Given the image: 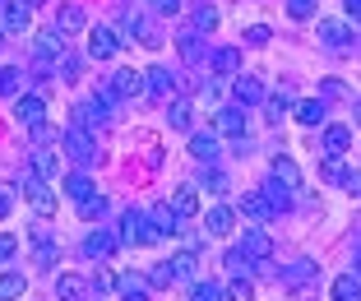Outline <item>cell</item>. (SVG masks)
<instances>
[{
  "label": "cell",
  "instance_id": "f907efd6",
  "mask_svg": "<svg viewBox=\"0 0 361 301\" xmlns=\"http://www.w3.org/2000/svg\"><path fill=\"white\" fill-rule=\"evenodd\" d=\"M56 70H61L65 79H79V61H75V56H61V61H56Z\"/></svg>",
  "mask_w": 361,
  "mask_h": 301
},
{
  "label": "cell",
  "instance_id": "d4e9b609",
  "mask_svg": "<svg viewBox=\"0 0 361 301\" xmlns=\"http://www.w3.org/2000/svg\"><path fill=\"white\" fill-rule=\"evenodd\" d=\"M292 107H297V93H292V88L283 84V88H278L274 97H269V121H283V116H287Z\"/></svg>",
  "mask_w": 361,
  "mask_h": 301
},
{
  "label": "cell",
  "instance_id": "e0dca14e",
  "mask_svg": "<svg viewBox=\"0 0 361 301\" xmlns=\"http://www.w3.org/2000/svg\"><path fill=\"white\" fill-rule=\"evenodd\" d=\"M167 121H171V130H190L195 125V102L190 97H171L167 102Z\"/></svg>",
  "mask_w": 361,
  "mask_h": 301
},
{
  "label": "cell",
  "instance_id": "681fc988",
  "mask_svg": "<svg viewBox=\"0 0 361 301\" xmlns=\"http://www.w3.org/2000/svg\"><path fill=\"white\" fill-rule=\"evenodd\" d=\"M93 288L97 292H111V288H116V274H111V269H97L93 274Z\"/></svg>",
  "mask_w": 361,
  "mask_h": 301
},
{
  "label": "cell",
  "instance_id": "816d5d0a",
  "mask_svg": "<svg viewBox=\"0 0 361 301\" xmlns=\"http://www.w3.org/2000/svg\"><path fill=\"white\" fill-rule=\"evenodd\" d=\"M343 190H348L352 199H361V172H348V181H343Z\"/></svg>",
  "mask_w": 361,
  "mask_h": 301
},
{
  "label": "cell",
  "instance_id": "4316f807",
  "mask_svg": "<svg viewBox=\"0 0 361 301\" xmlns=\"http://www.w3.org/2000/svg\"><path fill=\"white\" fill-rule=\"evenodd\" d=\"M111 250H116V237H106V232H93V237L84 241V255L88 259H106Z\"/></svg>",
  "mask_w": 361,
  "mask_h": 301
},
{
  "label": "cell",
  "instance_id": "3957f363",
  "mask_svg": "<svg viewBox=\"0 0 361 301\" xmlns=\"http://www.w3.org/2000/svg\"><path fill=\"white\" fill-rule=\"evenodd\" d=\"M65 153H70V158H75L79 162V167H88V162H93L97 158V144H93V135H88V130L84 125H70V130H65Z\"/></svg>",
  "mask_w": 361,
  "mask_h": 301
},
{
  "label": "cell",
  "instance_id": "74e56055",
  "mask_svg": "<svg viewBox=\"0 0 361 301\" xmlns=\"http://www.w3.org/2000/svg\"><path fill=\"white\" fill-rule=\"evenodd\" d=\"M241 42L245 47H269V42H274V28H269V23H250Z\"/></svg>",
  "mask_w": 361,
  "mask_h": 301
},
{
  "label": "cell",
  "instance_id": "6f0895ef",
  "mask_svg": "<svg viewBox=\"0 0 361 301\" xmlns=\"http://www.w3.org/2000/svg\"><path fill=\"white\" fill-rule=\"evenodd\" d=\"M23 5H28V10H32V5H47V0H23Z\"/></svg>",
  "mask_w": 361,
  "mask_h": 301
},
{
  "label": "cell",
  "instance_id": "5b68a950",
  "mask_svg": "<svg viewBox=\"0 0 361 301\" xmlns=\"http://www.w3.org/2000/svg\"><path fill=\"white\" fill-rule=\"evenodd\" d=\"M213 135H223V140H245V111L241 107H218L213 111Z\"/></svg>",
  "mask_w": 361,
  "mask_h": 301
},
{
  "label": "cell",
  "instance_id": "7bdbcfd3",
  "mask_svg": "<svg viewBox=\"0 0 361 301\" xmlns=\"http://www.w3.org/2000/svg\"><path fill=\"white\" fill-rule=\"evenodd\" d=\"M37 264H42V269H51V264H56V246L42 237V232H37Z\"/></svg>",
  "mask_w": 361,
  "mask_h": 301
},
{
  "label": "cell",
  "instance_id": "8992f818",
  "mask_svg": "<svg viewBox=\"0 0 361 301\" xmlns=\"http://www.w3.org/2000/svg\"><path fill=\"white\" fill-rule=\"evenodd\" d=\"M121 47H126V42H121L111 28H88V47H84V51L93 56V61H111Z\"/></svg>",
  "mask_w": 361,
  "mask_h": 301
},
{
  "label": "cell",
  "instance_id": "ab89813d",
  "mask_svg": "<svg viewBox=\"0 0 361 301\" xmlns=\"http://www.w3.org/2000/svg\"><path fill=\"white\" fill-rule=\"evenodd\" d=\"M218 28V10H213V5H200V10H195V32H213Z\"/></svg>",
  "mask_w": 361,
  "mask_h": 301
},
{
  "label": "cell",
  "instance_id": "11a10c76",
  "mask_svg": "<svg viewBox=\"0 0 361 301\" xmlns=\"http://www.w3.org/2000/svg\"><path fill=\"white\" fill-rule=\"evenodd\" d=\"M352 111H357V121H361V97H357V102H352Z\"/></svg>",
  "mask_w": 361,
  "mask_h": 301
},
{
  "label": "cell",
  "instance_id": "60d3db41",
  "mask_svg": "<svg viewBox=\"0 0 361 301\" xmlns=\"http://www.w3.org/2000/svg\"><path fill=\"white\" fill-rule=\"evenodd\" d=\"M227 301H255V288H250L245 278H232L227 283Z\"/></svg>",
  "mask_w": 361,
  "mask_h": 301
},
{
  "label": "cell",
  "instance_id": "ee69618b",
  "mask_svg": "<svg viewBox=\"0 0 361 301\" xmlns=\"http://www.w3.org/2000/svg\"><path fill=\"white\" fill-rule=\"evenodd\" d=\"M79 214H84V218H102L106 214V199H102V195H88L84 204H79Z\"/></svg>",
  "mask_w": 361,
  "mask_h": 301
},
{
  "label": "cell",
  "instance_id": "52a82bcc",
  "mask_svg": "<svg viewBox=\"0 0 361 301\" xmlns=\"http://www.w3.org/2000/svg\"><path fill=\"white\" fill-rule=\"evenodd\" d=\"M241 214L250 218V223H274V218H278V209H274V199H269L264 190H245Z\"/></svg>",
  "mask_w": 361,
  "mask_h": 301
},
{
  "label": "cell",
  "instance_id": "6da1fadb",
  "mask_svg": "<svg viewBox=\"0 0 361 301\" xmlns=\"http://www.w3.org/2000/svg\"><path fill=\"white\" fill-rule=\"evenodd\" d=\"M23 195H28V204H32V214H37V218H51L56 209H61V195H56L51 181H42L37 172L23 176Z\"/></svg>",
  "mask_w": 361,
  "mask_h": 301
},
{
  "label": "cell",
  "instance_id": "7dc6e473",
  "mask_svg": "<svg viewBox=\"0 0 361 301\" xmlns=\"http://www.w3.org/2000/svg\"><path fill=\"white\" fill-rule=\"evenodd\" d=\"M310 274H315V269H310V259H297V264L287 269V283H306Z\"/></svg>",
  "mask_w": 361,
  "mask_h": 301
},
{
  "label": "cell",
  "instance_id": "7402d4cb",
  "mask_svg": "<svg viewBox=\"0 0 361 301\" xmlns=\"http://www.w3.org/2000/svg\"><path fill=\"white\" fill-rule=\"evenodd\" d=\"M32 172L42 176V181H56V176H61V158L47 153V149H32Z\"/></svg>",
  "mask_w": 361,
  "mask_h": 301
},
{
  "label": "cell",
  "instance_id": "9c48e42d",
  "mask_svg": "<svg viewBox=\"0 0 361 301\" xmlns=\"http://www.w3.org/2000/svg\"><path fill=\"white\" fill-rule=\"evenodd\" d=\"M106 88H111V97H144L149 93L144 75H135V70H116V75L106 79Z\"/></svg>",
  "mask_w": 361,
  "mask_h": 301
},
{
  "label": "cell",
  "instance_id": "44dd1931",
  "mask_svg": "<svg viewBox=\"0 0 361 301\" xmlns=\"http://www.w3.org/2000/svg\"><path fill=\"white\" fill-rule=\"evenodd\" d=\"M329 297L334 301H361V278H357V274H338L334 288H329Z\"/></svg>",
  "mask_w": 361,
  "mask_h": 301
},
{
  "label": "cell",
  "instance_id": "30bf717a",
  "mask_svg": "<svg viewBox=\"0 0 361 301\" xmlns=\"http://www.w3.org/2000/svg\"><path fill=\"white\" fill-rule=\"evenodd\" d=\"M241 255H245V259H269V255H274V237H269L264 227H245Z\"/></svg>",
  "mask_w": 361,
  "mask_h": 301
},
{
  "label": "cell",
  "instance_id": "e575fe53",
  "mask_svg": "<svg viewBox=\"0 0 361 301\" xmlns=\"http://www.w3.org/2000/svg\"><path fill=\"white\" fill-rule=\"evenodd\" d=\"M56 140H65V130H61V125H51V121L32 125V144H37V149H47V144H56Z\"/></svg>",
  "mask_w": 361,
  "mask_h": 301
},
{
  "label": "cell",
  "instance_id": "1f68e13d",
  "mask_svg": "<svg viewBox=\"0 0 361 301\" xmlns=\"http://www.w3.org/2000/svg\"><path fill=\"white\" fill-rule=\"evenodd\" d=\"M65 195L75 199V204H84L88 195H93V181H88L84 172H75V176H65Z\"/></svg>",
  "mask_w": 361,
  "mask_h": 301
},
{
  "label": "cell",
  "instance_id": "9a60e30c",
  "mask_svg": "<svg viewBox=\"0 0 361 301\" xmlns=\"http://www.w3.org/2000/svg\"><path fill=\"white\" fill-rule=\"evenodd\" d=\"M213 75H223V79L241 75V47H218L213 51Z\"/></svg>",
  "mask_w": 361,
  "mask_h": 301
},
{
  "label": "cell",
  "instance_id": "603a6c76",
  "mask_svg": "<svg viewBox=\"0 0 361 301\" xmlns=\"http://www.w3.org/2000/svg\"><path fill=\"white\" fill-rule=\"evenodd\" d=\"M84 10H79V5H61V10H56V28H61L65 32V37H70V32H79V28H84Z\"/></svg>",
  "mask_w": 361,
  "mask_h": 301
},
{
  "label": "cell",
  "instance_id": "b9f144b4",
  "mask_svg": "<svg viewBox=\"0 0 361 301\" xmlns=\"http://www.w3.org/2000/svg\"><path fill=\"white\" fill-rule=\"evenodd\" d=\"M171 264H176V278H195V264H200V259H195V250H180Z\"/></svg>",
  "mask_w": 361,
  "mask_h": 301
},
{
  "label": "cell",
  "instance_id": "d6986e66",
  "mask_svg": "<svg viewBox=\"0 0 361 301\" xmlns=\"http://www.w3.org/2000/svg\"><path fill=\"white\" fill-rule=\"evenodd\" d=\"M348 144H352V130L348 125H324V153H329V158H343Z\"/></svg>",
  "mask_w": 361,
  "mask_h": 301
},
{
  "label": "cell",
  "instance_id": "ba28073f",
  "mask_svg": "<svg viewBox=\"0 0 361 301\" xmlns=\"http://www.w3.org/2000/svg\"><path fill=\"white\" fill-rule=\"evenodd\" d=\"M32 51H37V61H47V65L61 61L65 56V32L61 28H42L37 37H32Z\"/></svg>",
  "mask_w": 361,
  "mask_h": 301
},
{
  "label": "cell",
  "instance_id": "4fadbf2b",
  "mask_svg": "<svg viewBox=\"0 0 361 301\" xmlns=\"http://www.w3.org/2000/svg\"><path fill=\"white\" fill-rule=\"evenodd\" d=\"M232 227H236V214L227 204H213L209 214H204V232H209V237H232Z\"/></svg>",
  "mask_w": 361,
  "mask_h": 301
},
{
  "label": "cell",
  "instance_id": "7c38bea8",
  "mask_svg": "<svg viewBox=\"0 0 361 301\" xmlns=\"http://www.w3.org/2000/svg\"><path fill=\"white\" fill-rule=\"evenodd\" d=\"M232 97L241 102V107H255V102H269L264 84H259L255 75H236V84H232Z\"/></svg>",
  "mask_w": 361,
  "mask_h": 301
},
{
  "label": "cell",
  "instance_id": "f1b7e54d",
  "mask_svg": "<svg viewBox=\"0 0 361 301\" xmlns=\"http://www.w3.org/2000/svg\"><path fill=\"white\" fill-rule=\"evenodd\" d=\"M190 158L195 162H213L218 158V140H213V135H190Z\"/></svg>",
  "mask_w": 361,
  "mask_h": 301
},
{
  "label": "cell",
  "instance_id": "f5cc1de1",
  "mask_svg": "<svg viewBox=\"0 0 361 301\" xmlns=\"http://www.w3.org/2000/svg\"><path fill=\"white\" fill-rule=\"evenodd\" d=\"M149 10H153V14H176L180 5H176V0H149Z\"/></svg>",
  "mask_w": 361,
  "mask_h": 301
},
{
  "label": "cell",
  "instance_id": "c3c4849f",
  "mask_svg": "<svg viewBox=\"0 0 361 301\" xmlns=\"http://www.w3.org/2000/svg\"><path fill=\"white\" fill-rule=\"evenodd\" d=\"M204 185H209V195H227V176L223 172H204Z\"/></svg>",
  "mask_w": 361,
  "mask_h": 301
},
{
  "label": "cell",
  "instance_id": "836d02e7",
  "mask_svg": "<svg viewBox=\"0 0 361 301\" xmlns=\"http://www.w3.org/2000/svg\"><path fill=\"white\" fill-rule=\"evenodd\" d=\"M0 93H5V97H19L23 93V70L5 65V70H0Z\"/></svg>",
  "mask_w": 361,
  "mask_h": 301
},
{
  "label": "cell",
  "instance_id": "83f0119b",
  "mask_svg": "<svg viewBox=\"0 0 361 301\" xmlns=\"http://www.w3.org/2000/svg\"><path fill=\"white\" fill-rule=\"evenodd\" d=\"M180 61H185V65L204 61V37H200V32H180Z\"/></svg>",
  "mask_w": 361,
  "mask_h": 301
},
{
  "label": "cell",
  "instance_id": "91938a15",
  "mask_svg": "<svg viewBox=\"0 0 361 301\" xmlns=\"http://www.w3.org/2000/svg\"><path fill=\"white\" fill-rule=\"evenodd\" d=\"M0 32H5V28H0Z\"/></svg>",
  "mask_w": 361,
  "mask_h": 301
},
{
  "label": "cell",
  "instance_id": "ac0fdd59",
  "mask_svg": "<svg viewBox=\"0 0 361 301\" xmlns=\"http://www.w3.org/2000/svg\"><path fill=\"white\" fill-rule=\"evenodd\" d=\"M269 172H274V181L283 185V190H297V185H301V167L287 158V153H283V158H274V167H269Z\"/></svg>",
  "mask_w": 361,
  "mask_h": 301
},
{
  "label": "cell",
  "instance_id": "9f6ffc18",
  "mask_svg": "<svg viewBox=\"0 0 361 301\" xmlns=\"http://www.w3.org/2000/svg\"><path fill=\"white\" fill-rule=\"evenodd\" d=\"M5 209H10V199H5V195H0V214H5Z\"/></svg>",
  "mask_w": 361,
  "mask_h": 301
},
{
  "label": "cell",
  "instance_id": "7a4b0ae2",
  "mask_svg": "<svg viewBox=\"0 0 361 301\" xmlns=\"http://www.w3.org/2000/svg\"><path fill=\"white\" fill-rule=\"evenodd\" d=\"M153 241H162L158 227H153V218L130 209V214L121 218V246H153Z\"/></svg>",
  "mask_w": 361,
  "mask_h": 301
},
{
  "label": "cell",
  "instance_id": "bcb514c9",
  "mask_svg": "<svg viewBox=\"0 0 361 301\" xmlns=\"http://www.w3.org/2000/svg\"><path fill=\"white\" fill-rule=\"evenodd\" d=\"M14 255H19V241H14L10 232H0V264H10Z\"/></svg>",
  "mask_w": 361,
  "mask_h": 301
},
{
  "label": "cell",
  "instance_id": "ffe728a7",
  "mask_svg": "<svg viewBox=\"0 0 361 301\" xmlns=\"http://www.w3.org/2000/svg\"><path fill=\"white\" fill-rule=\"evenodd\" d=\"M144 84H149V97H171V84H176V75H171V70H162V65H153L149 75H144Z\"/></svg>",
  "mask_w": 361,
  "mask_h": 301
},
{
  "label": "cell",
  "instance_id": "cb8c5ba5",
  "mask_svg": "<svg viewBox=\"0 0 361 301\" xmlns=\"http://www.w3.org/2000/svg\"><path fill=\"white\" fill-rule=\"evenodd\" d=\"M149 218H153V227H158V237H176V232H180V218L171 214V204H158Z\"/></svg>",
  "mask_w": 361,
  "mask_h": 301
},
{
  "label": "cell",
  "instance_id": "d590c367",
  "mask_svg": "<svg viewBox=\"0 0 361 301\" xmlns=\"http://www.w3.org/2000/svg\"><path fill=\"white\" fill-rule=\"evenodd\" d=\"M319 176H324L329 185H343L348 181V167H343V158H324L319 162Z\"/></svg>",
  "mask_w": 361,
  "mask_h": 301
},
{
  "label": "cell",
  "instance_id": "f35d334b",
  "mask_svg": "<svg viewBox=\"0 0 361 301\" xmlns=\"http://www.w3.org/2000/svg\"><path fill=\"white\" fill-rule=\"evenodd\" d=\"M190 297L195 301H227V288H223V283H195Z\"/></svg>",
  "mask_w": 361,
  "mask_h": 301
},
{
  "label": "cell",
  "instance_id": "f6af8a7d",
  "mask_svg": "<svg viewBox=\"0 0 361 301\" xmlns=\"http://www.w3.org/2000/svg\"><path fill=\"white\" fill-rule=\"evenodd\" d=\"M287 14L292 19H310L315 14V0H287Z\"/></svg>",
  "mask_w": 361,
  "mask_h": 301
},
{
  "label": "cell",
  "instance_id": "d6a6232c",
  "mask_svg": "<svg viewBox=\"0 0 361 301\" xmlns=\"http://www.w3.org/2000/svg\"><path fill=\"white\" fill-rule=\"evenodd\" d=\"M297 121L301 125H324V102H315V97L297 102Z\"/></svg>",
  "mask_w": 361,
  "mask_h": 301
},
{
  "label": "cell",
  "instance_id": "4dcf8cb0",
  "mask_svg": "<svg viewBox=\"0 0 361 301\" xmlns=\"http://www.w3.org/2000/svg\"><path fill=\"white\" fill-rule=\"evenodd\" d=\"M116 292L126 301H144V292H149V278H135V274H126V278H116Z\"/></svg>",
  "mask_w": 361,
  "mask_h": 301
},
{
  "label": "cell",
  "instance_id": "5bb4252c",
  "mask_svg": "<svg viewBox=\"0 0 361 301\" xmlns=\"http://www.w3.org/2000/svg\"><path fill=\"white\" fill-rule=\"evenodd\" d=\"M167 204H171V214H176L180 223H185V218H195V214H200V195H195V185H176Z\"/></svg>",
  "mask_w": 361,
  "mask_h": 301
},
{
  "label": "cell",
  "instance_id": "680465c9",
  "mask_svg": "<svg viewBox=\"0 0 361 301\" xmlns=\"http://www.w3.org/2000/svg\"><path fill=\"white\" fill-rule=\"evenodd\" d=\"M357 278H361V250H357Z\"/></svg>",
  "mask_w": 361,
  "mask_h": 301
},
{
  "label": "cell",
  "instance_id": "db71d44e",
  "mask_svg": "<svg viewBox=\"0 0 361 301\" xmlns=\"http://www.w3.org/2000/svg\"><path fill=\"white\" fill-rule=\"evenodd\" d=\"M348 19H352V23H361V0H348Z\"/></svg>",
  "mask_w": 361,
  "mask_h": 301
},
{
  "label": "cell",
  "instance_id": "2e32d148",
  "mask_svg": "<svg viewBox=\"0 0 361 301\" xmlns=\"http://www.w3.org/2000/svg\"><path fill=\"white\" fill-rule=\"evenodd\" d=\"M319 42H324V47H348L352 42V28L343 19H319Z\"/></svg>",
  "mask_w": 361,
  "mask_h": 301
},
{
  "label": "cell",
  "instance_id": "277c9868",
  "mask_svg": "<svg viewBox=\"0 0 361 301\" xmlns=\"http://www.w3.org/2000/svg\"><path fill=\"white\" fill-rule=\"evenodd\" d=\"M42 116H47V97L42 93H19L14 97V121L19 125H42Z\"/></svg>",
  "mask_w": 361,
  "mask_h": 301
},
{
  "label": "cell",
  "instance_id": "8d00e7d4",
  "mask_svg": "<svg viewBox=\"0 0 361 301\" xmlns=\"http://www.w3.org/2000/svg\"><path fill=\"white\" fill-rule=\"evenodd\" d=\"M144 278H149V288H171L176 283V264H153Z\"/></svg>",
  "mask_w": 361,
  "mask_h": 301
},
{
  "label": "cell",
  "instance_id": "f546056e",
  "mask_svg": "<svg viewBox=\"0 0 361 301\" xmlns=\"http://www.w3.org/2000/svg\"><path fill=\"white\" fill-rule=\"evenodd\" d=\"M28 292V278L23 274H0V301H19Z\"/></svg>",
  "mask_w": 361,
  "mask_h": 301
},
{
  "label": "cell",
  "instance_id": "8fae6325",
  "mask_svg": "<svg viewBox=\"0 0 361 301\" xmlns=\"http://www.w3.org/2000/svg\"><path fill=\"white\" fill-rule=\"evenodd\" d=\"M28 23H32V10L23 5V0H14V5H5V10H0V28L10 32V37H23V32H28Z\"/></svg>",
  "mask_w": 361,
  "mask_h": 301
},
{
  "label": "cell",
  "instance_id": "484cf974",
  "mask_svg": "<svg viewBox=\"0 0 361 301\" xmlns=\"http://www.w3.org/2000/svg\"><path fill=\"white\" fill-rule=\"evenodd\" d=\"M84 288H88V283L79 278V274H61V278H56V297H61V301H79Z\"/></svg>",
  "mask_w": 361,
  "mask_h": 301
}]
</instances>
